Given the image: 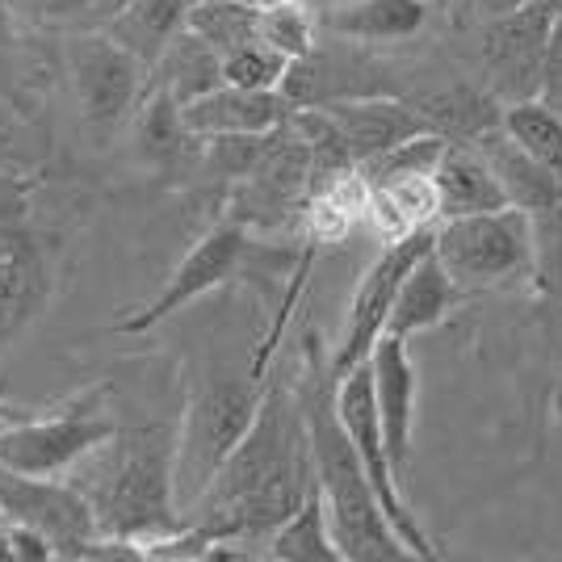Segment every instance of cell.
Returning a JSON list of instances; mask_svg holds the SVG:
<instances>
[{
  "label": "cell",
  "instance_id": "obj_16",
  "mask_svg": "<svg viewBox=\"0 0 562 562\" xmlns=\"http://www.w3.org/2000/svg\"><path fill=\"white\" fill-rule=\"evenodd\" d=\"M432 181H437V198H441V218L492 214L508 206V193H504L479 143H449Z\"/></svg>",
  "mask_w": 562,
  "mask_h": 562
},
{
  "label": "cell",
  "instance_id": "obj_36",
  "mask_svg": "<svg viewBox=\"0 0 562 562\" xmlns=\"http://www.w3.org/2000/svg\"><path fill=\"white\" fill-rule=\"evenodd\" d=\"M428 4H437V0H428Z\"/></svg>",
  "mask_w": 562,
  "mask_h": 562
},
{
  "label": "cell",
  "instance_id": "obj_21",
  "mask_svg": "<svg viewBox=\"0 0 562 562\" xmlns=\"http://www.w3.org/2000/svg\"><path fill=\"white\" fill-rule=\"evenodd\" d=\"M416 110L449 143H479L492 126L504 122V101L483 89H470V85H453V89L420 97Z\"/></svg>",
  "mask_w": 562,
  "mask_h": 562
},
{
  "label": "cell",
  "instance_id": "obj_1",
  "mask_svg": "<svg viewBox=\"0 0 562 562\" xmlns=\"http://www.w3.org/2000/svg\"><path fill=\"white\" fill-rule=\"evenodd\" d=\"M315 487L319 479H315L303 398L281 386H265L252 428L244 432V441L232 449V458L189 513L211 541L227 546L252 538L269 541L278 525L303 508Z\"/></svg>",
  "mask_w": 562,
  "mask_h": 562
},
{
  "label": "cell",
  "instance_id": "obj_30",
  "mask_svg": "<svg viewBox=\"0 0 562 562\" xmlns=\"http://www.w3.org/2000/svg\"><path fill=\"white\" fill-rule=\"evenodd\" d=\"M260 43L281 50L290 64L306 59V55H315V18L299 0L278 4V9H260Z\"/></svg>",
  "mask_w": 562,
  "mask_h": 562
},
{
  "label": "cell",
  "instance_id": "obj_19",
  "mask_svg": "<svg viewBox=\"0 0 562 562\" xmlns=\"http://www.w3.org/2000/svg\"><path fill=\"white\" fill-rule=\"evenodd\" d=\"M428 0H340L319 18L324 30L357 43H403L428 25Z\"/></svg>",
  "mask_w": 562,
  "mask_h": 562
},
{
  "label": "cell",
  "instance_id": "obj_13",
  "mask_svg": "<svg viewBox=\"0 0 562 562\" xmlns=\"http://www.w3.org/2000/svg\"><path fill=\"white\" fill-rule=\"evenodd\" d=\"M319 114L328 117L331 139L349 156V165H370L378 156H386L398 143L428 135L432 126L424 114L407 101L391 97H357V101H319Z\"/></svg>",
  "mask_w": 562,
  "mask_h": 562
},
{
  "label": "cell",
  "instance_id": "obj_24",
  "mask_svg": "<svg viewBox=\"0 0 562 562\" xmlns=\"http://www.w3.org/2000/svg\"><path fill=\"white\" fill-rule=\"evenodd\" d=\"M265 554L278 562H345L340 559V546L331 538L328 504H324L319 487L306 495V504L285 525H278V533L269 538Z\"/></svg>",
  "mask_w": 562,
  "mask_h": 562
},
{
  "label": "cell",
  "instance_id": "obj_6",
  "mask_svg": "<svg viewBox=\"0 0 562 562\" xmlns=\"http://www.w3.org/2000/svg\"><path fill=\"white\" fill-rule=\"evenodd\" d=\"M336 416L345 424L349 441L357 446V458H361V467H366L378 499H382V513L391 516V525H395V533L403 538V546L412 550V559H437L428 533L420 529V520L412 516L407 499H403V479H398L395 462H391V453H386L370 361H361V366H352L349 374L336 378Z\"/></svg>",
  "mask_w": 562,
  "mask_h": 562
},
{
  "label": "cell",
  "instance_id": "obj_5",
  "mask_svg": "<svg viewBox=\"0 0 562 562\" xmlns=\"http://www.w3.org/2000/svg\"><path fill=\"white\" fill-rule=\"evenodd\" d=\"M437 260L462 294H479L504 281L529 273L533 278V214L520 206H504L492 214H462L437 223Z\"/></svg>",
  "mask_w": 562,
  "mask_h": 562
},
{
  "label": "cell",
  "instance_id": "obj_32",
  "mask_svg": "<svg viewBox=\"0 0 562 562\" xmlns=\"http://www.w3.org/2000/svg\"><path fill=\"white\" fill-rule=\"evenodd\" d=\"M516 4H525V0H499V9L495 13H504V9H516ZM541 4H554V9H562V0H541ZM492 13V18H495Z\"/></svg>",
  "mask_w": 562,
  "mask_h": 562
},
{
  "label": "cell",
  "instance_id": "obj_4",
  "mask_svg": "<svg viewBox=\"0 0 562 562\" xmlns=\"http://www.w3.org/2000/svg\"><path fill=\"white\" fill-rule=\"evenodd\" d=\"M265 398L260 378H211L206 386H198L186 407V420L177 428V504L189 513L223 462L232 458V449L244 441V432L252 428Z\"/></svg>",
  "mask_w": 562,
  "mask_h": 562
},
{
  "label": "cell",
  "instance_id": "obj_26",
  "mask_svg": "<svg viewBox=\"0 0 562 562\" xmlns=\"http://www.w3.org/2000/svg\"><path fill=\"white\" fill-rule=\"evenodd\" d=\"M135 143L151 165H172L186 143H198L181 122V101L160 85H147L143 93L139 114H135Z\"/></svg>",
  "mask_w": 562,
  "mask_h": 562
},
{
  "label": "cell",
  "instance_id": "obj_18",
  "mask_svg": "<svg viewBox=\"0 0 562 562\" xmlns=\"http://www.w3.org/2000/svg\"><path fill=\"white\" fill-rule=\"evenodd\" d=\"M458 299H462V290L453 285V278L446 273V265L437 260V252H428V257H420L412 265V273L398 285L391 319H386V336L412 340L420 331L437 328L449 311H453Z\"/></svg>",
  "mask_w": 562,
  "mask_h": 562
},
{
  "label": "cell",
  "instance_id": "obj_31",
  "mask_svg": "<svg viewBox=\"0 0 562 562\" xmlns=\"http://www.w3.org/2000/svg\"><path fill=\"white\" fill-rule=\"evenodd\" d=\"M541 101L562 114V9L554 18V34H550V50H546V71H541Z\"/></svg>",
  "mask_w": 562,
  "mask_h": 562
},
{
  "label": "cell",
  "instance_id": "obj_34",
  "mask_svg": "<svg viewBox=\"0 0 562 562\" xmlns=\"http://www.w3.org/2000/svg\"><path fill=\"white\" fill-rule=\"evenodd\" d=\"M559 416H562V378H559Z\"/></svg>",
  "mask_w": 562,
  "mask_h": 562
},
{
  "label": "cell",
  "instance_id": "obj_25",
  "mask_svg": "<svg viewBox=\"0 0 562 562\" xmlns=\"http://www.w3.org/2000/svg\"><path fill=\"white\" fill-rule=\"evenodd\" d=\"M38 294H43V273L34 252L13 239H0V349L30 319Z\"/></svg>",
  "mask_w": 562,
  "mask_h": 562
},
{
  "label": "cell",
  "instance_id": "obj_14",
  "mask_svg": "<svg viewBox=\"0 0 562 562\" xmlns=\"http://www.w3.org/2000/svg\"><path fill=\"white\" fill-rule=\"evenodd\" d=\"M294 114L285 93H265V89H239V85H218L206 97L181 105V122L198 143L223 139V135H273Z\"/></svg>",
  "mask_w": 562,
  "mask_h": 562
},
{
  "label": "cell",
  "instance_id": "obj_2",
  "mask_svg": "<svg viewBox=\"0 0 562 562\" xmlns=\"http://www.w3.org/2000/svg\"><path fill=\"white\" fill-rule=\"evenodd\" d=\"M71 479L89 495L105 538L131 541L147 559L156 541L186 529L177 504V428L172 424H135L117 428L97 446Z\"/></svg>",
  "mask_w": 562,
  "mask_h": 562
},
{
  "label": "cell",
  "instance_id": "obj_20",
  "mask_svg": "<svg viewBox=\"0 0 562 562\" xmlns=\"http://www.w3.org/2000/svg\"><path fill=\"white\" fill-rule=\"evenodd\" d=\"M198 0H126L122 13L105 25V34L114 38L117 47H126L131 55H139L143 64L151 68L168 43L189 25V9Z\"/></svg>",
  "mask_w": 562,
  "mask_h": 562
},
{
  "label": "cell",
  "instance_id": "obj_15",
  "mask_svg": "<svg viewBox=\"0 0 562 562\" xmlns=\"http://www.w3.org/2000/svg\"><path fill=\"white\" fill-rule=\"evenodd\" d=\"M370 370H374V395H378V420L386 437V453L395 462L398 479L412 458V428H416V361L407 352V340L382 336L370 352Z\"/></svg>",
  "mask_w": 562,
  "mask_h": 562
},
{
  "label": "cell",
  "instance_id": "obj_23",
  "mask_svg": "<svg viewBox=\"0 0 562 562\" xmlns=\"http://www.w3.org/2000/svg\"><path fill=\"white\" fill-rule=\"evenodd\" d=\"M126 0H9V22L38 34H105Z\"/></svg>",
  "mask_w": 562,
  "mask_h": 562
},
{
  "label": "cell",
  "instance_id": "obj_28",
  "mask_svg": "<svg viewBox=\"0 0 562 562\" xmlns=\"http://www.w3.org/2000/svg\"><path fill=\"white\" fill-rule=\"evenodd\" d=\"M189 30L227 55L260 38V9L252 0H198L189 9Z\"/></svg>",
  "mask_w": 562,
  "mask_h": 562
},
{
  "label": "cell",
  "instance_id": "obj_7",
  "mask_svg": "<svg viewBox=\"0 0 562 562\" xmlns=\"http://www.w3.org/2000/svg\"><path fill=\"white\" fill-rule=\"evenodd\" d=\"M0 513L9 525H25L55 546V559H93L101 546V525L71 479H47V474H22L0 462Z\"/></svg>",
  "mask_w": 562,
  "mask_h": 562
},
{
  "label": "cell",
  "instance_id": "obj_10",
  "mask_svg": "<svg viewBox=\"0 0 562 562\" xmlns=\"http://www.w3.org/2000/svg\"><path fill=\"white\" fill-rule=\"evenodd\" d=\"M554 18H559L554 4L525 0L516 9L495 13L492 22L483 25V68L492 80V93L504 105L541 93V71H546Z\"/></svg>",
  "mask_w": 562,
  "mask_h": 562
},
{
  "label": "cell",
  "instance_id": "obj_33",
  "mask_svg": "<svg viewBox=\"0 0 562 562\" xmlns=\"http://www.w3.org/2000/svg\"><path fill=\"white\" fill-rule=\"evenodd\" d=\"M257 9H278V4H290V0H252Z\"/></svg>",
  "mask_w": 562,
  "mask_h": 562
},
{
  "label": "cell",
  "instance_id": "obj_12",
  "mask_svg": "<svg viewBox=\"0 0 562 562\" xmlns=\"http://www.w3.org/2000/svg\"><path fill=\"white\" fill-rule=\"evenodd\" d=\"M248 248H252V244H248V235H244L239 223H218V227H211V232L189 248V257L172 269V278L165 281V290L147 306H139L135 315H126V319L117 324V331H131V336H135V331L156 328V324L172 319L181 306L198 303L202 294L227 285V281L239 273Z\"/></svg>",
  "mask_w": 562,
  "mask_h": 562
},
{
  "label": "cell",
  "instance_id": "obj_3",
  "mask_svg": "<svg viewBox=\"0 0 562 562\" xmlns=\"http://www.w3.org/2000/svg\"><path fill=\"white\" fill-rule=\"evenodd\" d=\"M303 416L311 432V453H315V479L328 504L331 538L340 546L345 562H395L412 559V550L395 533L391 516L382 513L370 474L357 458V446L349 441L345 424L336 416V378L324 382L311 374L303 382Z\"/></svg>",
  "mask_w": 562,
  "mask_h": 562
},
{
  "label": "cell",
  "instance_id": "obj_17",
  "mask_svg": "<svg viewBox=\"0 0 562 562\" xmlns=\"http://www.w3.org/2000/svg\"><path fill=\"white\" fill-rule=\"evenodd\" d=\"M479 147H483L487 165H492V172L499 177L504 193H508V206H520V211H529V214L562 206V181L546 165H538V160L504 131V122L492 126V131L479 139Z\"/></svg>",
  "mask_w": 562,
  "mask_h": 562
},
{
  "label": "cell",
  "instance_id": "obj_9",
  "mask_svg": "<svg viewBox=\"0 0 562 562\" xmlns=\"http://www.w3.org/2000/svg\"><path fill=\"white\" fill-rule=\"evenodd\" d=\"M432 244H437V227H420V232L403 235L395 244H382V257L366 269V278H361L357 294H352L345 336H340V349L331 357V378L349 374L352 366L370 361L374 345L386 336V319H391L398 285L412 273L416 260L432 252Z\"/></svg>",
  "mask_w": 562,
  "mask_h": 562
},
{
  "label": "cell",
  "instance_id": "obj_29",
  "mask_svg": "<svg viewBox=\"0 0 562 562\" xmlns=\"http://www.w3.org/2000/svg\"><path fill=\"white\" fill-rule=\"evenodd\" d=\"M290 76V59L273 50L269 43H248L239 50H227L223 55V80L227 85H239V89H265V93H281Z\"/></svg>",
  "mask_w": 562,
  "mask_h": 562
},
{
  "label": "cell",
  "instance_id": "obj_27",
  "mask_svg": "<svg viewBox=\"0 0 562 562\" xmlns=\"http://www.w3.org/2000/svg\"><path fill=\"white\" fill-rule=\"evenodd\" d=\"M504 131L513 135L538 165H546L562 181V114L550 110L541 97L504 105Z\"/></svg>",
  "mask_w": 562,
  "mask_h": 562
},
{
  "label": "cell",
  "instance_id": "obj_35",
  "mask_svg": "<svg viewBox=\"0 0 562 562\" xmlns=\"http://www.w3.org/2000/svg\"><path fill=\"white\" fill-rule=\"evenodd\" d=\"M0 525H9V520H4V513H0Z\"/></svg>",
  "mask_w": 562,
  "mask_h": 562
},
{
  "label": "cell",
  "instance_id": "obj_22",
  "mask_svg": "<svg viewBox=\"0 0 562 562\" xmlns=\"http://www.w3.org/2000/svg\"><path fill=\"white\" fill-rule=\"evenodd\" d=\"M151 71H156L151 85L168 89L181 105L206 97L211 89H218V85H227V80H223V55H218L202 34H193L189 25L168 43V50L151 64Z\"/></svg>",
  "mask_w": 562,
  "mask_h": 562
},
{
  "label": "cell",
  "instance_id": "obj_11",
  "mask_svg": "<svg viewBox=\"0 0 562 562\" xmlns=\"http://www.w3.org/2000/svg\"><path fill=\"white\" fill-rule=\"evenodd\" d=\"M71 89L85 126L105 135L122 126L131 110H139L143 101V71H151L139 55L117 47L110 34H76L71 43Z\"/></svg>",
  "mask_w": 562,
  "mask_h": 562
},
{
  "label": "cell",
  "instance_id": "obj_8",
  "mask_svg": "<svg viewBox=\"0 0 562 562\" xmlns=\"http://www.w3.org/2000/svg\"><path fill=\"white\" fill-rule=\"evenodd\" d=\"M117 432V424L105 416L97 395H85L80 403L64 407L47 420H22L0 428V462L22 474H71L97 446H105Z\"/></svg>",
  "mask_w": 562,
  "mask_h": 562
}]
</instances>
